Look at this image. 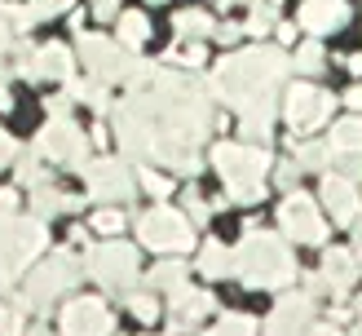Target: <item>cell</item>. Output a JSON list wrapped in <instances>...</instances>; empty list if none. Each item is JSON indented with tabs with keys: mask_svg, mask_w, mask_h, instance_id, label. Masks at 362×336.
I'll return each instance as SVG.
<instances>
[{
	"mask_svg": "<svg viewBox=\"0 0 362 336\" xmlns=\"http://www.w3.org/2000/svg\"><path fill=\"white\" fill-rule=\"evenodd\" d=\"M111 124L124 159L199 177V151L216 129V98L199 71L151 66V76L111 106Z\"/></svg>",
	"mask_w": 362,
	"mask_h": 336,
	"instance_id": "1",
	"label": "cell"
},
{
	"mask_svg": "<svg viewBox=\"0 0 362 336\" xmlns=\"http://www.w3.org/2000/svg\"><path fill=\"white\" fill-rule=\"evenodd\" d=\"M287 76H292V53L283 45L252 40L247 49H234L216 62V71L208 76V88L216 102L239 115L243 141L265 146L269 133H274V115L283 106Z\"/></svg>",
	"mask_w": 362,
	"mask_h": 336,
	"instance_id": "2",
	"label": "cell"
},
{
	"mask_svg": "<svg viewBox=\"0 0 362 336\" xmlns=\"http://www.w3.org/2000/svg\"><path fill=\"white\" fill-rule=\"evenodd\" d=\"M230 253H234V279L252 292H287L300 274L292 239L261 226H243V239Z\"/></svg>",
	"mask_w": 362,
	"mask_h": 336,
	"instance_id": "3",
	"label": "cell"
},
{
	"mask_svg": "<svg viewBox=\"0 0 362 336\" xmlns=\"http://www.w3.org/2000/svg\"><path fill=\"white\" fill-rule=\"evenodd\" d=\"M49 253V221L18 212V190H0V288L13 292L23 274Z\"/></svg>",
	"mask_w": 362,
	"mask_h": 336,
	"instance_id": "4",
	"label": "cell"
},
{
	"mask_svg": "<svg viewBox=\"0 0 362 336\" xmlns=\"http://www.w3.org/2000/svg\"><path fill=\"white\" fill-rule=\"evenodd\" d=\"M212 164L226 186V204H261L265 199L269 168H274L265 146H257V141H216Z\"/></svg>",
	"mask_w": 362,
	"mask_h": 336,
	"instance_id": "5",
	"label": "cell"
},
{
	"mask_svg": "<svg viewBox=\"0 0 362 336\" xmlns=\"http://www.w3.org/2000/svg\"><path fill=\"white\" fill-rule=\"evenodd\" d=\"M80 279H84L80 257L71 253V248H53V253H45V257L23 274V283H18L13 292H5V296H9L23 314H45L53 301L66 296Z\"/></svg>",
	"mask_w": 362,
	"mask_h": 336,
	"instance_id": "6",
	"label": "cell"
},
{
	"mask_svg": "<svg viewBox=\"0 0 362 336\" xmlns=\"http://www.w3.org/2000/svg\"><path fill=\"white\" fill-rule=\"evenodd\" d=\"M76 58L84 62V71L93 80L124 84V88H133L137 80H146L151 66H155L146 58H133V49H124L119 40H111V35H102V31H76Z\"/></svg>",
	"mask_w": 362,
	"mask_h": 336,
	"instance_id": "7",
	"label": "cell"
},
{
	"mask_svg": "<svg viewBox=\"0 0 362 336\" xmlns=\"http://www.w3.org/2000/svg\"><path fill=\"white\" fill-rule=\"evenodd\" d=\"M80 265H84V274L93 279L102 292H111V296H129L141 283V257H137V248L124 243V239L84 243Z\"/></svg>",
	"mask_w": 362,
	"mask_h": 336,
	"instance_id": "8",
	"label": "cell"
},
{
	"mask_svg": "<svg viewBox=\"0 0 362 336\" xmlns=\"http://www.w3.org/2000/svg\"><path fill=\"white\" fill-rule=\"evenodd\" d=\"M35 155L45 159V164L53 168H71V173H80L88 164V151H93V137H88L84 129L71 115H49V124L40 133H35Z\"/></svg>",
	"mask_w": 362,
	"mask_h": 336,
	"instance_id": "9",
	"label": "cell"
},
{
	"mask_svg": "<svg viewBox=\"0 0 362 336\" xmlns=\"http://www.w3.org/2000/svg\"><path fill=\"white\" fill-rule=\"evenodd\" d=\"M137 239L159 257H186L194 248V221L181 208L155 204V208H146L137 217Z\"/></svg>",
	"mask_w": 362,
	"mask_h": 336,
	"instance_id": "10",
	"label": "cell"
},
{
	"mask_svg": "<svg viewBox=\"0 0 362 336\" xmlns=\"http://www.w3.org/2000/svg\"><path fill=\"white\" fill-rule=\"evenodd\" d=\"M13 71L31 84H66L76 76V49L62 45V40H49V45H18L9 53Z\"/></svg>",
	"mask_w": 362,
	"mask_h": 336,
	"instance_id": "11",
	"label": "cell"
},
{
	"mask_svg": "<svg viewBox=\"0 0 362 336\" xmlns=\"http://www.w3.org/2000/svg\"><path fill=\"white\" fill-rule=\"evenodd\" d=\"M283 120H287V129H292L296 137H314L322 124L332 120L336 111V98L327 93V88H318V84H287L283 88Z\"/></svg>",
	"mask_w": 362,
	"mask_h": 336,
	"instance_id": "12",
	"label": "cell"
},
{
	"mask_svg": "<svg viewBox=\"0 0 362 336\" xmlns=\"http://www.w3.org/2000/svg\"><path fill=\"white\" fill-rule=\"evenodd\" d=\"M80 177H84V195L88 199H102V204H124V199H133V190H137V173L124 155L88 159L80 168Z\"/></svg>",
	"mask_w": 362,
	"mask_h": 336,
	"instance_id": "13",
	"label": "cell"
},
{
	"mask_svg": "<svg viewBox=\"0 0 362 336\" xmlns=\"http://www.w3.org/2000/svg\"><path fill=\"white\" fill-rule=\"evenodd\" d=\"M279 230L292 243H310V248L327 243V221H322V208H318L314 195H305L300 186L287 190V199L279 204Z\"/></svg>",
	"mask_w": 362,
	"mask_h": 336,
	"instance_id": "14",
	"label": "cell"
},
{
	"mask_svg": "<svg viewBox=\"0 0 362 336\" xmlns=\"http://www.w3.org/2000/svg\"><path fill=\"white\" fill-rule=\"evenodd\" d=\"M314 310H318V296H314L310 288H305V292H292V288H287V292L279 296V306L269 310L261 336H310V328L318 323Z\"/></svg>",
	"mask_w": 362,
	"mask_h": 336,
	"instance_id": "15",
	"label": "cell"
},
{
	"mask_svg": "<svg viewBox=\"0 0 362 336\" xmlns=\"http://www.w3.org/2000/svg\"><path fill=\"white\" fill-rule=\"evenodd\" d=\"M62 336H115V314L102 296H71L58 314Z\"/></svg>",
	"mask_w": 362,
	"mask_h": 336,
	"instance_id": "16",
	"label": "cell"
},
{
	"mask_svg": "<svg viewBox=\"0 0 362 336\" xmlns=\"http://www.w3.org/2000/svg\"><path fill=\"white\" fill-rule=\"evenodd\" d=\"M322 212L336 221V226H354V217L362 212V186L358 182H349L345 173H322Z\"/></svg>",
	"mask_w": 362,
	"mask_h": 336,
	"instance_id": "17",
	"label": "cell"
},
{
	"mask_svg": "<svg viewBox=\"0 0 362 336\" xmlns=\"http://www.w3.org/2000/svg\"><path fill=\"white\" fill-rule=\"evenodd\" d=\"M168 306H173V332L181 336V332H190L194 323H204V318L216 310V301H212V292L181 283L177 292H168Z\"/></svg>",
	"mask_w": 362,
	"mask_h": 336,
	"instance_id": "18",
	"label": "cell"
},
{
	"mask_svg": "<svg viewBox=\"0 0 362 336\" xmlns=\"http://www.w3.org/2000/svg\"><path fill=\"white\" fill-rule=\"evenodd\" d=\"M349 23V5L345 0H305L300 13H296V27L310 31L314 40H322V35H332Z\"/></svg>",
	"mask_w": 362,
	"mask_h": 336,
	"instance_id": "19",
	"label": "cell"
},
{
	"mask_svg": "<svg viewBox=\"0 0 362 336\" xmlns=\"http://www.w3.org/2000/svg\"><path fill=\"white\" fill-rule=\"evenodd\" d=\"M358 261H354V253L349 248H327L322 253V265H318V279H322V288H327L332 296H345L354 283H358Z\"/></svg>",
	"mask_w": 362,
	"mask_h": 336,
	"instance_id": "20",
	"label": "cell"
},
{
	"mask_svg": "<svg viewBox=\"0 0 362 336\" xmlns=\"http://www.w3.org/2000/svg\"><path fill=\"white\" fill-rule=\"evenodd\" d=\"M35 27V18L27 5H13V0H0V58H9V53L27 40V31Z\"/></svg>",
	"mask_w": 362,
	"mask_h": 336,
	"instance_id": "21",
	"label": "cell"
},
{
	"mask_svg": "<svg viewBox=\"0 0 362 336\" xmlns=\"http://www.w3.org/2000/svg\"><path fill=\"white\" fill-rule=\"evenodd\" d=\"M84 208V199L80 195H66V190H58V186H35L31 190V212L40 221H49V217H58V212H80Z\"/></svg>",
	"mask_w": 362,
	"mask_h": 336,
	"instance_id": "22",
	"label": "cell"
},
{
	"mask_svg": "<svg viewBox=\"0 0 362 336\" xmlns=\"http://www.w3.org/2000/svg\"><path fill=\"white\" fill-rule=\"evenodd\" d=\"M292 159L305 173H332L336 168V146L332 141H314V137H296L292 141Z\"/></svg>",
	"mask_w": 362,
	"mask_h": 336,
	"instance_id": "23",
	"label": "cell"
},
{
	"mask_svg": "<svg viewBox=\"0 0 362 336\" xmlns=\"http://www.w3.org/2000/svg\"><path fill=\"white\" fill-rule=\"evenodd\" d=\"M66 98L71 102H84L88 106V111H98V115H111V84H102V80H93V76H88V80H76V76H71L66 80Z\"/></svg>",
	"mask_w": 362,
	"mask_h": 336,
	"instance_id": "24",
	"label": "cell"
},
{
	"mask_svg": "<svg viewBox=\"0 0 362 336\" xmlns=\"http://www.w3.org/2000/svg\"><path fill=\"white\" fill-rule=\"evenodd\" d=\"M194 270L204 274V279H230V274H234V253H230L226 243L208 239V243H199V261H194Z\"/></svg>",
	"mask_w": 362,
	"mask_h": 336,
	"instance_id": "25",
	"label": "cell"
},
{
	"mask_svg": "<svg viewBox=\"0 0 362 336\" xmlns=\"http://www.w3.org/2000/svg\"><path fill=\"white\" fill-rule=\"evenodd\" d=\"M115 40L124 45V49H146V40H151V18L141 13V9H124L119 18H115Z\"/></svg>",
	"mask_w": 362,
	"mask_h": 336,
	"instance_id": "26",
	"label": "cell"
},
{
	"mask_svg": "<svg viewBox=\"0 0 362 336\" xmlns=\"http://www.w3.org/2000/svg\"><path fill=\"white\" fill-rule=\"evenodd\" d=\"M173 31H177V40H212L216 18L208 9H181L173 18Z\"/></svg>",
	"mask_w": 362,
	"mask_h": 336,
	"instance_id": "27",
	"label": "cell"
},
{
	"mask_svg": "<svg viewBox=\"0 0 362 336\" xmlns=\"http://www.w3.org/2000/svg\"><path fill=\"white\" fill-rule=\"evenodd\" d=\"M186 274H190L186 257H164V261H159L155 270L146 274V288H151V292H177L181 283H186Z\"/></svg>",
	"mask_w": 362,
	"mask_h": 336,
	"instance_id": "28",
	"label": "cell"
},
{
	"mask_svg": "<svg viewBox=\"0 0 362 336\" xmlns=\"http://www.w3.org/2000/svg\"><path fill=\"white\" fill-rule=\"evenodd\" d=\"M279 27V0H247V18H243V35L261 40Z\"/></svg>",
	"mask_w": 362,
	"mask_h": 336,
	"instance_id": "29",
	"label": "cell"
},
{
	"mask_svg": "<svg viewBox=\"0 0 362 336\" xmlns=\"http://www.w3.org/2000/svg\"><path fill=\"white\" fill-rule=\"evenodd\" d=\"M332 146L336 155H362V111L332 124Z\"/></svg>",
	"mask_w": 362,
	"mask_h": 336,
	"instance_id": "30",
	"label": "cell"
},
{
	"mask_svg": "<svg viewBox=\"0 0 362 336\" xmlns=\"http://www.w3.org/2000/svg\"><path fill=\"white\" fill-rule=\"evenodd\" d=\"M13 177H18V186H27V190H35V186H45L49 182V164L35 151H18V159H13Z\"/></svg>",
	"mask_w": 362,
	"mask_h": 336,
	"instance_id": "31",
	"label": "cell"
},
{
	"mask_svg": "<svg viewBox=\"0 0 362 336\" xmlns=\"http://www.w3.org/2000/svg\"><path fill=\"white\" fill-rule=\"evenodd\" d=\"M322 66H327V49H322V40H305L296 53H292V71H300V76H322Z\"/></svg>",
	"mask_w": 362,
	"mask_h": 336,
	"instance_id": "32",
	"label": "cell"
},
{
	"mask_svg": "<svg viewBox=\"0 0 362 336\" xmlns=\"http://www.w3.org/2000/svg\"><path fill=\"white\" fill-rule=\"evenodd\" d=\"M93 235H102V239H115V235H124L129 230V217H124V208L119 204H102L98 212H93Z\"/></svg>",
	"mask_w": 362,
	"mask_h": 336,
	"instance_id": "33",
	"label": "cell"
},
{
	"mask_svg": "<svg viewBox=\"0 0 362 336\" xmlns=\"http://www.w3.org/2000/svg\"><path fill=\"white\" fill-rule=\"evenodd\" d=\"M204 336H261V328H257V318H247V314H221Z\"/></svg>",
	"mask_w": 362,
	"mask_h": 336,
	"instance_id": "34",
	"label": "cell"
},
{
	"mask_svg": "<svg viewBox=\"0 0 362 336\" xmlns=\"http://www.w3.org/2000/svg\"><path fill=\"white\" fill-rule=\"evenodd\" d=\"M129 310H133L137 323H155V318L164 314V310H159V296H155L151 288H133V292H129Z\"/></svg>",
	"mask_w": 362,
	"mask_h": 336,
	"instance_id": "35",
	"label": "cell"
},
{
	"mask_svg": "<svg viewBox=\"0 0 362 336\" xmlns=\"http://www.w3.org/2000/svg\"><path fill=\"white\" fill-rule=\"evenodd\" d=\"M137 186L151 195V199H168L173 195V177L168 173H155L151 164H141V173H137Z\"/></svg>",
	"mask_w": 362,
	"mask_h": 336,
	"instance_id": "36",
	"label": "cell"
},
{
	"mask_svg": "<svg viewBox=\"0 0 362 336\" xmlns=\"http://www.w3.org/2000/svg\"><path fill=\"white\" fill-rule=\"evenodd\" d=\"M300 173H305V168L296 164V159H292V155H287V159H283V164H274V168H269V177H274V186H279L283 195L300 186Z\"/></svg>",
	"mask_w": 362,
	"mask_h": 336,
	"instance_id": "37",
	"label": "cell"
},
{
	"mask_svg": "<svg viewBox=\"0 0 362 336\" xmlns=\"http://www.w3.org/2000/svg\"><path fill=\"white\" fill-rule=\"evenodd\" d=\"M31 18L35 23H49V18H58V13H71L76 9V0H31Z\"/></svg>",
	"mask_w": 362,
	"mask_h": 336,
	"instance_id": "38",
	"label": "cell"
},
{
	"mask_svg": "<svg viewBox=\"0 0 362 336\" xmlns=\"http://www.w3.org/2000/svg\"><path fill=\"white\" fill-rule=\"evenodd\" d=\"M23 328H27V314L13 306V301H5L0 306V336H23Z\"/></svg>",
	"mask_w": 362,
	"mask_h": 336,
	"instance_id": "39",
	"label": "cell"
},
{
	"mask_svg": "<svg viewBox=\"0 0 362 336\" xmlns=\"http://www.w3.org/2000/svg\"><path fill=\"white\" fill-rule=\"evenodd\" d=\"M181 204H186V217H190L194 226H204V221L212 217V204H208L199 190H186V195H181Z\"/></svg>",
	"mask_w": 362,
	"mask_h": 336,
	"instance_id": "40",
	"label": "cell"
},
{
	"mask_svg": "<svg viewBox=\"0 0 362 336\" xmlns=\"http://www.w3.org/2000/svg\"><path fill=\"white\" fill-rule=\"evenodd\" d=\"M336 173H345L349 182L362 186V155H336Z\"/></svg>",
	"mask_w": 362,
	"mask_h": 336,
	"instance_id": "41",
	"label": "cell"
},
{
	"mask_svg": "<svg viewBox=\"0 0 362 336\" xmlns=\"http://www.w3.org/2000/svg\"><path fill=\"white\" fill-rule=\"evenodd\" d=\"M88 9H93L98 23H115V18L124 13V9H119V0H88Z\"/></svg>",
	"mask_w": 362,
	"mask_h": 336,
	"instance_id": "42",
	"label": "cell"
},
{
	"mask_svg": "<svg viewBox=\"0 0 362 336\" xmlns=\"http://www.w3.org/2000/svg\"><path fill=\"white\" fill-rule=\"evenodd\" d=\"M13 159H18V141L0 129V168H13Z\"/></svg>",
	"mask_w": 362,
	"mask_h": 336,
	"instance_id": "43",
	"label": "cell"
},
{
	"mask_svg": "<svg viewBox=\"0 0 362 336\" xmlns=\"http://www.w3.org/2000/svg\"><path fill=\"white\" fill-rule=\"evenodd\" d=\"M216 40H221V45H234V40H239V35H243V23H216Z\"/></svg>",
	"mask_w": 362,
	"mask_h": 336,
	"instance_id": "44",
	"label": "cell"
},
{
	"mask_svg": "<svg viewBox=\"0 0 362 336\" xmlns=\"http://www.w3.org/2000/svg\"><path fill=\"white\" fill-rule=\"evenodd\" d=\"M274 35H279V45H292V40H296V23H287V18H279Z\"/></svg>",
	"mask_w": 362,
	"mask_h": 336,
	"instance_id": "45",
	"label": "cell"
},
{
	"mask_svg": "<svg viewBox=\"0 0 362 336\" xmlns=\"http://www.w3.org/2000/svg\"><path fill=\"white\" fill-rule=\"evenodd\" d=\"M310 336H345V332H340V323H332V318H327V323H314Z\"/></svg>",
	"mask_w": 362,
	"mask_h": 336,
	"instance_id": "46",
	"label": "cell"
},
{
	"mask_svg": "<svg viewBox=\"0 0 362 336\" xmlns=\"http://www.w3.org/2000/svg\"><path fill=\"white\" fill-rule=\"evenodd\" d=\"M345 106H349V111H362V84L345 88Z\"/></svg>",
	"mask_w": 362,
	"mask_h": 336,
	"instance_id": "47",
	"label": "cell"
},
{
	"mask_svg": "<svg viewBox=\"0 0 362 336\" xmlns=\"http://www.w3.org/2000/svg\"><path fill=\"white\" fill-rule=\"evenodd\" d=\"M345 71H349V76H362V53H349V58H345Z\"/></svg>",
	"mask_w": 362,
	"mask_h": 336,
	"instance_id": "48",
	"label": "cell"
},
{
	"mask_svg": "<svg viewBox=\"0 0 362 336\" xmlns=\"http://www.w3.org/2000/svg\"><path fill=\"white\" fill-rule=\"evenodd\" d=\"M0 111H13V93H9V84H0Z\"/></svg>",
	"mask_w": 362,
	"mask_h": 336,
	"instance_id": "49",
	"label": "cell"
},
{
	"mask_svg": "<svg viewBox=\"0 0 362 336\" xmlns=\"http://www.w3.org/2000/svg\"><path fill=\"white\" fill-rule=\"evenodd\" d=\"M349 253H354V261H358V270H362V235H354V248H349Z\"/></svg>",
	"mask_w": 362,
	"mask_h": 336,
	"instance_id": "50",
	"label": "cell"
},
{
	"mask_svg": "<svg viewBox=\"0 0 362 336\" xmlns=\"http://www.w3.org/2000/svg\"><path fill=\"white\" fill-rule=\"evenodd\" d=\"M234 5H247V0H216V9H234Z\"/></svg>",
	"mask_w": 362,
	"mask_h": 336,
	"instance_id": "51",
	"label": "cell"
},
{
	"mask_svg": "<svg viewBox=\"0 0 362 336\" xmlns=\"http://www.w3.org/2000/svg\"><path fill=\"white\" fill-rule=\"evenodd\" d=\"M354 235H362V212H358V217H354Z\"/></svg>",
	"mask_w": 362,
	"mask_h": 336,
	"instance_id": "52",
	"label": "cell"
},
{
	"mask_svg": "<svg viewBox=\"0 0 362 336\" xmlns=\"http://www.w3.org/2000/svg\"><path fill=\"white\" fill-rule=\"evenodd\" d=\"M27 336H49V332H45V328H35V332H27Z\"/></svg>",
	"mask_w": 362,
	"mask_h": 336,
	"instance_id": "53",
	"label": "cell"
},
{
	"mask_svg": "<svg viewBox=\"0 0 362 336\" xmlns=\"http://www.w3.org/2000/svg\"><path fill=\"white\" fill-rule=\"evenodd\" d=\"M146 5H168V0H146Z\"/></svg>",
	"mask_w": 362,
	"mask_h": 336,
	"instance_id": "54",
	"label": "cell"
}]
</instances>
